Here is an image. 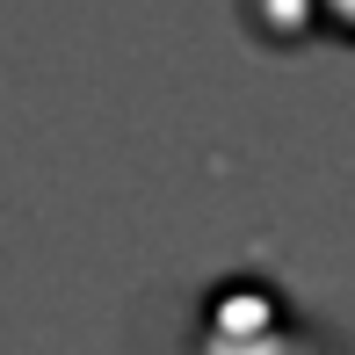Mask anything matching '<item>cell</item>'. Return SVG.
<instances>
[{"mask_svg": "<svg viewBox=\"0 0 355 355\" xmlns=\"http://www.w3.org/2000/svg\"><path fill=\"white\" fill-rule=\"evenodd\" d=\"M312 15H327L341 37H355V0H312Z\"/></svg>", "mask_w": 355, "mask_h": 355, "instance_id": "cell-1", "label": "cell"}]
</instances>
